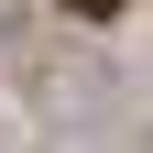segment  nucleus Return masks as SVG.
Masks as SVG:
<instances>
[{
	"label": "nucleus",
	"instance_id": "obj_1",
	"mask_svg": "<svg viewBox=\"0 0 153 153\" xmlns=\"http://www.w3.org/2000/svg\"><path fill=\"white\" fill-rule=\"evenodd\" d=\"M66 11H88V22H109V11H120V0H66Z\"/></svg>",
	"mask_w": 153,
	"mask_h": 153
}]
</instances>
